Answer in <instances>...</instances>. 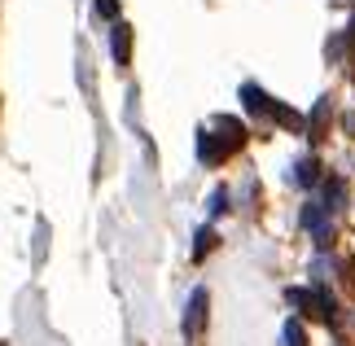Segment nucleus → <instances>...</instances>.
Instances as JSON below:
<instances>
[{"label":"nucleus","instance_id":"obj_1","mask_svg":"<svg viewBox=\"0 0 355 346\" xmlns=\"http://www.w3.org/2000/svg\"><path fill=\"white\" fill-rule=\"evenodd\" d=\"M290 302L303 307V315H311V320H320V325H329L334 311H338V302L324 294V289H290Z\"/></svg>","mask_w":355,"mask_h":346},{"label":"nucleus","instance_id":"obj_2","mask_svg":"<svg viewBox=\"0 0 355 346\" xmlns=\"http://www.w3.org/2000/svg\"><path fill=\"white\" fill-rule=\"evenodd\" d=\"M202 320H207V289H198L193 302H189V315H184V334L198 338L202 334Z\"/></svg>","mask_w":355,"mask_h":346},{"label":"nucleus","instance_id":"obj_3","mask_svg":"<svg viewBox=\"0 0 355 346\" xmlns=\"http://www.w3.org/2000/svg\"><path fill=\"white\" fill-rule=\"evenodd\" d=\"M343 202H347V184L343 180H329L324 184V211H343Z\"/></svg>","mask_w":355,"mask_h":346},{"label":"nucleus","instance_id":"obj_4","mask_svg":"<svg viewBox=\"0 0 355 346\" xmlns=\"http://www.w3.org/2000/svg\"><path fill=\"white\" fill-rule=\"evenodd\" d=\"M324 123H329V101H320V105H316V114H311V123H307L311 136H320V132H324Z\"/></svg>","mask_w":355,"mask_h":346},{"label":"nucleus","instance_id":"obj_5","mask_svg":"<svg viewBox=\"0 0 355 346\" xmlns=\"http://www.w3.org/2000/svg\"><path fill=\"white\" fill-rule=\"evenodd\" d=\"M285 346H307V334H303V325H298V320L285 325Z\"/></svg>","mask_w":355,"mask_h":346},{"label":"nucleus","instance_id":"obj_6","mask_svg":"<svg viewBox=\"0 0 355 346\" xmlns=\"http://www.w3.org/2000/svg\"><path fill=\"white\" fill-rule=\"evenodd\" d=\"M320 180V162H298V184H316Z\"/></svg>","mask_w":355,"mask_h":346},{"label":"nucleus","instance_id":"obj_7","mask_svg":"<svg viewBox=\"0 0 355 346\" xmlns=\"http://www.w3.org/2000/svg\"><path fill=\"white\" fill-rule=\"evenodd\" d=\"M128 40H132L128 26H114V58H119V62H128Z\"/></svg>","mask_w":355,"mask_h":346},{"label":"nucleus","instance_id":"obj_8","mask_svg":"<svg viewBox=\"0 0 355 346\" xmlns=\"http://www.w3.org/2000/svg\"><path fill=\"white\" fill-rule=\"evenodd\" d=\"M211 245H215V232H211V228H202V232H198V259H202V254H207V250H211Z\"/></svg>","mask_w":355,"mask_h":346},{"label":"nucleus","instance_id":"obj_9","mask_svg":"<svg viewBox=\"0 0 355 346\" xmlns=\"http://www.w3.org/2000/svg\"><path fill=\"white\" fill-rule=\"evenodd\" d=\"M97 13H101V18H114V13H119V0H97Z\"/></svg>","mask_w":355,"mask_h":346},{"label":"nucleus","instance_id":"obj_10","mask_svg":"<svg viewBox=\"0 0 355 346\" xmlns=\"http://www.w3.org/2000/svg\"><path fill=\"white\" fill-rule=\"evenodd\" d=\"M351 40H355V13H351Z\"/></svg>","mask_w":355,"mask_h":346}]
</instances>
